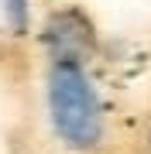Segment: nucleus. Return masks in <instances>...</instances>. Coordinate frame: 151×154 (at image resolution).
Returning a JSON list of instances; mask_svg holds the SVG:
<instances>
[{
  "label": "nucleus",
  "instance_id": "1",
  "mask_svg": "<svg viewBox=\"0 0 151 154\" xmlns=\"http://www.w3.org/2000/svg\"><path fill=\"white\" fill-rule=\"evenodd\" d=\"M45 99L55 134L72 151H93L103 140V103L86 65L48 62Z\"/></svg>",
  "mask_w": 151,
  "mask_h": 154
},
{
  "label": "nucleus",
  "instance_id": "2",
  "mask_svg": "<svg viewBox=\"0 0 151 154\" xmlns=\"http://www.w3.org/2000/svg\"><path fill=\"white\" fill-rule=\"evenodd\" d=\"M96 28L90 21V14L79 7H62L52 11L41 24V48H45L48 62H79L86 65L96 55Z\"/></svg>",
  "mask_w": 151,
  "mask_h": 154
},
{
  "label": "nucleus",
  "instance_id": "3",
  "mask_svg": "<svg viewBox=\"0 0 151 154\" xmlns=\"http://www.w3.org/2000/svg\"><path fill=\"white\" fill-rule=\"evenodd\" d=\"M148 147H151V134H148Z\"/></svg>",
  "mask_w": 151,
  "mask_h": 154
}]
</instances>
